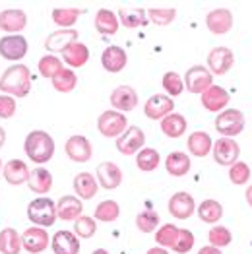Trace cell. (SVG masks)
<instances>
[{
    "mask_svg": "<svg viewBox=\"0 0 252 254\" xmlns=\"http://www.w3.org/2000/svg\"><path fill=\"white\" fill-rule=\"evenodd\" d=\"M0 91L10 97H27L31 91V72L25 64H12L0 76Z\"/></svg>",
    "mask_w": 252,
    "mask_h": 254,
    "instance_id": "obj_1",
    "label": "cell"
},
{
    "mask_svg": "<svg viewBox=\"0 0 252 254\" xmlns=\"http://www.w3.org/2000/svg\"><path fill=\"white\" fill-rule=\"evenodd\" d=\"M23 149H25V155L37 163L43 165L47 161L53 159L55 155V140L49 132L45 130H31L27 136H25V142H23Z\"/></svg>",
    "mask_w": 252,
    "mask_h": 254,
    "instance_id": "obj_2",
    "label": "cell"
},
{
    "mask_svg": "<svg viewBox=\"0 0 252 254\" xmlns=\"http://www.w3.org/2000/svg\"><path fill=\"white\" fill-rule=\"evenodd\" d=\"M27 217L37 227H53L57 221V204L47 196L35 198L27 204Z\"/></svg>",
    "mask_w": 252,
    "mask_h": 254,
    "instance_id": "obj_3",
    "label": "cell"
},
{
    "mask_svg": "<svg viewBox=\"0 0 252 254\" xmlns=\"http://www.w3.org/2000/svg\"><path fill=\"white\" fill-rule=\"evenodd\" d=\"M245 128V115L239 109H225L215 119V130L223 134V138H235Z\"/></svg>",
    "mask_w": 252,
    "mask_h": 254,
    "instance_id": "obj_4",
    "label": "cell"
},
{
    "mask_svg": "<svg viewBox=\"0 0 252 254\" xmlns=\"http://www.w3.org/2000/svg\"><path fill=\"white\" fill-rule=\"evenodd\" d=\"M126 128H128V119L125 117V113L119 111H105L97 119V130L105 138H119Z\"/></svg>",
    "mask_w": 252,
    "mask_h": 254,
    "instance_id": "obj_5",
    "label": "cell"
},
{
    "mask_svg": "<svg viewBox=\"0 0 252 254\" xmlns=\"http://www.w3.org/2000/svg\"><path fill=\"white\" fill-rule=\"evenodd\" d=\"M183 82H185V87L189 89L190 93L202 95L210 85H213V74H211L206 66L196 64V66H192V68L187 70Z\"/></svg>",
    "mask_w": 252,
    "mask_h": 254,
    "instance_id": "obj_6",
    "label": "cell"
},
{
    "mask_svg": "<svg viewBox=\"0 0 252 254\" xmlns=\"http://www.w3.org/2000/svg\"><path fill=\"white\" fill-rule=\"evenodd\" d=\"M27 39L23 35H4L0 37V57L12 63H20L21 59L27 55Z\"/></svg>",
    "mask_w": 252,
    "mask_h": 254,
    "instance_id": "obj_7",
    "label": "cell"
},
{
    "mask_svg": "<svg viewBox=\"0 0 252 254\" xmlns=\"http://www.w3.org/2000/svg\"><path fill=\"white\" fill-rule=\"evenodd\" d=\"M211 153H213V159H215L217 165L231 167V165H235L239 161L241 148H239V144L233 138H219L211 146Z\"/></svg>",
    "mask_w": 252,
    "mask_h": 254,
    "instance_id": "obj_8",
    "label": "cell"
},
{
    "mask_svg": "<svg viewBox=\"0 0 252 254\" xmlns=\"http://www.w3.org/2000/svg\"><path fill=\"white\" fill-rule=\"evenodd\" d=\"M146 144V134L140 127H128L117 138V149L123 153V155H134L138 153L140 149H144Z\"/></svg>",
    "mask_w": 252,
    "mask_h": 254,
    "instance_id": "obj_9",
    "label": "cell"
},
{
    "mask_svg": "<svg viewBox=\"0 0 252 254\" xmlns=\"http://www.w3.org/2000/svg\"><path fill=\"white\" fill-rule=\"evenodd\" d=\"M51 245V237L43 227H29L21 233V249L29 254H41Z\"/></svg>",
    "mask_w": 252,
    "mask_h": 254,
    "instance_id": "obj_10",
    "label": "cell"
},
{
    "mask_svg": "<svg viewBox=\"0 0 252 254\" xmlns=\"http://www.w3.org/2000/svg\"><path fill=\"white\" fill-rule=\"evenodd\" d=\"M64 151L66 155L76 161V163H87L93 155V148L89 144V140L82 136V134H76V136H70L66 140V146H64Z\"/></svg>",
    "mask_w": 252,
    "mask_h": 254,
    "instance_id": "obj_11",
    "label": "cell"
},
{
    "mask_svg": "<svg viewBox=\"0 0 252 254\" xmlns=\"http://www.w3.org/2000/svg\"><path fill=\"white\" fill-rule=\"evenodd\" d=\"M233 64H235V55L227 47H215L208 55V70L211 74L223 76V74H227L231 70Z\"/></svg>",
    "mask_w": 252,
    "mask_h": 254,
    "instance_id": "obj_12",
    "label": "cell"
},
{
    "mask_svg": "<svg viewBox=\"0 0 252 254\" xmlns=\"http://www.w3.org/2000/svg\"><path fill=\"white\" fill-rule=\"evenodd\" d=\"M27 25V14L20 8H8L0 12V29L8 35H20Z\"/></svg>",
    "mask_w": 252,
    "mask_h": 254,
    "instance_id": "obj_13",
    "label": "cell"
},
{
    "mask_svg": "<svg viewBox=\"0 0 252 254\" xmlns=\"http://www.w3.org/2000/svg\"><path fill=\"white\" fill-rule=\"evenodd\" d=\"M173 109H175V103H173V99L169 95L155 93V95H151L146 101L144 113H146L147 119H151V121H161V119H165L167 115L173 113Z\"/></svg>",
    "mask_w": 252,
    "mask_h": 254,
    "instance_id": "obj_14",
    "label": "cell"
},
{
    "mask_svg": "<svg viewBox=\"0 0 252 254\" xmlns=\"http://www.w3.org/2000/svg\"><path fill=\"white\" fill-rule=\"evenodd\" d=\"M111 105L115 107V111H119V113L134 111L136 105H138V93H136V89L130 87V85H119L111 93Z\"/></svg>",
    "mask_w": 252,
    "mask_h": 254,
    "instance_id": "obj_15",
    "label": "cell"
},
{
    "mask_svg": "<svg viewBox=\"0 0 252 254\" xmlns=\"http://www.w3.org/2000/svg\"><path fill=\"white\" fill-rule=\"evenodd\" d=\"M229 105V93L221 85H210L202 93V107L210 113H221Z\"/></svg>",
    "mask_w": 252,
    "mask_h": 254,
    "instance_id": "obj_16",
    "label": "cell"
},
{
    "mask_svg": "<svg viewBox=\"0 0 252 254\" xmlns=\"http://www.w3.org/2000/svg\"><path fill=\"white\" fill-rule=\"evenodd\" d=\"M196 212V202L189 192H177L169 200V213L177 219H189Z\"/></svg>",
    "mask_w": 252,
    "mask_h": 254,
    "instance_id": "obj_17",
    "label": "cell"
},
{
    "mask_svg": "<svg viewBox=\"0 0 252 254\" xmlns=\"http://www.w3.org/2000/svg\"><path fill=\"white\" fill-rule=\"evenodd\" d=\"M123 183V171L117 163L105 161L101 165H97V185L103 187L107 190H115L119 189Z\"/></svg>",
    "mask_w": 252,
    "mask_h": 254,
    "instance_id": "obj_18",
    "label": "cell"
},
{
    "mask_svg": "<svg viewBox=\"0 0 252 254\" xmlns=\"http://www.w3.org/2000/svg\"><path fill=\"white\" fill-rule=\"evenodd\" d=\"M206 25L211 33L215 35H225L229 29L233 27V14L231 10L227 8H217V10H211L206 16Z\"/></svg>",
    "mask_w": 252,
    "mask_h": 254,
    "instance_id": "obj_19",
    "label": "cell"
},
{
    "mask_svg": "<svg viewBox=\"0 0 252 254\" xmlns=\"http://www.w3.org/2000/svg\"><path fill=\"white\" fill-rule=\"evenodd\" d=\"M78 41V31L76 29H59L53 31L45 39V49L49 53H64L72 43Z\"/></svg>",
    "mask_w": 252,
    "mask_h": 254,
    "instance_id": "obj_20",
    "label": "cell"
},
{
    "mask_svg": "<svg viewBox=\"0 0 252 254\" xmlns=\"http://www.w3.org/2000/svg\"><path fill=\"white\" fill-rule=\"evenodd\" d=\"M51 247L55 254H78L80 241L72 231H57L51 239Z\"/></svg>",
    "mask_w": 252,
    "mask_h": 254,
    "instance_id": "obj_21",
    "label": "cell"
},
{
    "mask_svg": "<svg viewBox=\"0 0 252 254\" xmlns=\"http://www.w3.org/2000/svg\"><path fill=\"white\" fill-rule=\"evenodd\" d=\"M126 63H128V57H126L125 49H121L117 45L107 47L101 55V64L109 74H119L126 66Z\"/></svg>",
    "mask_w": 252,
    "mask_h": 254,
    "instance_id": "obj_22",
    "label": "cell"
},
{
    "mask_svg": "<svg viewBox=\"0 0 252 254\" xmlns=\"http://www.w3.org/2000/svg\"><path fill=\"white\" fill-rule=\"evenodd\" d=\"M84 212L82 200L76 196H63L57 202V217H61L63 221H76Z\"/></svg>",
    "mask_w": 252,
    "mask_h": 254,
    "instance_id": "obj_23",
    "label": "cell"
},
{
    "mask_svg": "<svg viewBox=\"0 0 252 254\" xmlns=\"http://www.w3.org/2000/svg\"><path fill=\"white\" fill-rule=\"evenodd\" d=\"M4 179L8 185L12 187H20V185H27V179H29V167L21 161V159H10L6 165H4Z\"/></svg>",
    "mask_w": 252,
    "mask_h": 254,
    "instance_id": "obj_24",
    "label": "cell"
},
{
    "mask_svg": "<svg viewBox=\"0 0 252 254\" xmlns=\"http://www.w3.org/2000/svg\"><path fill=\"white\" fill-rule=\"evenodd\" d=\"M27 187H29V190L35 192V194H47L53 189V175H51V171H47L45 167H35L33 171H29Z\"/></svg>",
    "mask_w": 252,
    "mask_h": 254,
    "instance_id": "obj_25",
    "label": "cell"
},
{
    "mask_svg": "<svg viewBox=\"0 0 252 254\" xmlns=\"http://www.w3.org/2000/svg\"><path fill=\"white\" fill-rule=\"evenodd\" d=\"M63 59L70 68H82V66L89 61V49L85 47L84 43L76 41L64 51Z\"/></svg>",
    "mask_w": 252,
    "mask_h": 254,
    "instance_id": "obj_26",
    "label": "cell"
},
{
    "mask_svg": "<svg viewBox=\"0 0 252 254\" xmlns=\"http://www.w3.org/2000/svg\"><path fill=\"white\" fill-rule=\"evenodd\" d=\"M97 189H99L97 179L91 173H78L74 177V190L80 198H84V200L93 198L97 194Z\"/></svg>",
    "mask_w": 252,
    "mask_h": 254,
    "instance_id": "obj_27",
    "label": "cell"
},
{
    "mask_svg": "<svg viewBox=\"0 0 252 254\" xmlns=\"http://www.w3.org/2000/svg\"><path fill=\"white\" fill-rule=\"evenodd\" d=\"M187 127H189V121L179 113H171L165 119H161V130L169 138H181L187 132Z\"/></svg>",
    "mask_w": 252,
    "mask_h": 254,
    "instance_id": "obj_28",
    "label": "cell"
},
{
    "mask_svg": "<svg viewBox=\"0 0 252 254\" xmlns=\"http://www.w3.org/2000/svg\"><path fill=\"white\" fill-rule=\"evenodd\" d=\"M119 27H121V23H119V18H117L115 12L105 10V8L97 10V14H95V29L101 35H115L119 31Z\"/></svg>",
    "mask_w": 252,
    "mask_h": 254,
    "instance_id": "obj_29",
    "label": "cell"
},
{
    "mask_svg": "<svg viewBox=\"0 0 252 254\" xmlns=\"http://www.w3.org/2000/svg\"><path fill=\"white\" fill-rule=\"evenodd\" d=\"M165 169L171 177H185L190 171V157L183 151H173L165 159Z\"/></svg>",
    "mask_w": 252,
    "mask_h": 254,
    "instance_id": "obj_30",
    "label": "cell"
},
{
    "mask_svg": "<svg viewBox=\"0 0 252 254\" xmlns=\"http://www.w3.org/2000/svg\"><path fill=\"white\" fill-rule=\"evenodd\" d=\"M117 18H119V23H123L128 29L147 25V14L142 8H121Z\"/></svg>",
    "mask_w": 252,
    "mask_h": 254,
    "instance_id": "obj_31",
    "label": "cell"
},
{
    "mask_svg": "<svg viewBox=\"0 0 252 254\" xmlns=\"http://www.w3.org/2000/svg\"><path fill=\"white\" fill-rule=\"evenodd\" d=\"M211 146H213V142H211L210 134L204 130L202 132L198 130L189 136V151L196 157H206L211 151Z\"/></svg>",
    "mask_w": 252,
    "mask_h": 254,
    "instance_id": "obj_32",
    "label": "cell"
},
{
    "mask_svg": "<svg viewBox=\"0 0 252 254\" xmlns=\"http://www.w3.org/2000/svg\"><path fill=\"white\" fill-rule=\"evenodd\" d=\"M21 235L14 227H6L0 231V253L2 254H20Z\"/></svg>",
    "mask_w": 252,
    "mask_h": 254,
    "instance_id": "obj_33",
    "label": "cell"
},
{
    "mask_svg": "<svg viewBox=\"0 0 252 254\" xmlns=\"http://www.w3.org/2000/svg\"><path fill=\"white\" fill-rule=\"evenodd\" d=\"M53 87L57 89V91H61V93H70L76 85H78V76H76V72L72 70V68H63L59 74H55L53 76Z\"/></svg>",
    "mask_w": 252,
    "mask_h": 254,
    "instance_id": "obj_34",
    "label": "cell"
},
{
    "mask_svg": "<svg viewBox=\"0 0 252 254\" xmlns=\"http://www.w3.org/2000/svg\"><path fill=\"white\" fill-rule=\"evenodd\" d=\"M196 213L204 223H217L221 219V215H223V206L217 200H204L198 206Z\"/></svg>",
    "mask_w": 252,
    "mask_h": 254,
    "instance_id": "obj_35",
    "label": "cell"
},
{
    "mask_svg": "<svg viewBox=\"0 0 252 254\" xmlns=\"http://www.w3.org/2000/svg\"><path fill=\"white\" fill-rule=\"evenodd\" d=\"M80 14H82V10H78V8H55L51 18L61 29H72V25L78 21Z\"/></svg>",
    "mask_w": 252,
    "mask_h": 254,
    "instance_id": "obj_36",
    "label": "cell"
},
{
    "mask_svg": "<svg viewBox=\"0 0 252 254\" xmlns=\"http://www.w3.org/2000/svg\"><path fill=\"white\" fill-rule=\"evenodd\" d=\"M159 161H161V155H159V151L153 148H144L140 149V153L136 155V165H138V169L140 171H155L159 167Z\"/></svg>",
    "mask_w": 252,
    "mask_h": 254,
    "instance_id": "obj_37",
    "label": "cell"
},
{
    "mask_svg": "<svg viewBox=\"0 0 252 254\" xmlns=\"http://www.w3.org/2000/svg\"><path fill=\"white\" fill-rule=\"evenodd\" d=\"M119 215H121V206H119V202H115V200H103V202L95 208V212H93V217H95L97 221H105V223L117 221Z\"/></svg>",
    "mask_w": 252,
    "mask_h": 254,
    "instance_id": "obj_38",
    "label": "cell"
},
{
    "mask_svg": "<svg viewBox=\"0 0 252 254\" xmlns=\"http://www.w3.org/2000/svg\"><path fill=\"white\" fill-rule=\"evenodd\" d=\"M177 235H179V227L173 225V223H165L155 231V243L161 249H173V245L177 241Z\"/></svg>",
    "mask_w": 252,
    "mask_h": 254,
    "instance_id": "obj_39",
    "label": "cell"
},
{
    "mask_svg": "<svg viewBox=\"0 0 252 254\" xmlns=\"http://www.w3.org/2000/svg\"><path fill=\"white\" fill-rule=\"evenodd\" d=\"M157 225H159V213L153 210H144L136 215V227L142 233H153Z\"/></svg>",
    "mask_w": 252,
    "mask_h": 254,
    "instance_id": "obj_40",
    "label": "cell"
},
{
    "mask_svg": "<svg viewBox=\"0 0 252 254\" xmlns=\"http://www.w3.org/2000/svg\"><path fill=\"white\" fill-rule=\"evenodd\" d=\"M37 68H39V74H41L43 78H51V80H53V76L59 74L64 66H63V61H61L59 57L47 55V57H43L41 61H39Z\"/></svg>",
    "mask_w": 252,
    "mask_h": 254,
    "instance_id": "obj_41",
    "label": "cell"
},
{
    "mask_svg": "<svg viewBox=\"0 0 252 254\" xmlns=\"http://www.w3.org/2000/svg\"><path fill=\"white\" fill-rule=\"evenodd\" d=\"M97 231V223L93 217L89 215H80L74 223V235L80 237V239H91Z\"/></svg>",
    "mask_w": 252,
    "mask_h": 254,
    "instance_id": "obj_42",
    "label": "cell"
},
{
    "mask_svg": "<svg viewBox=\"0 0 252 254\" xmlns=\"http://www.w3.org/2000/svg\"><path fill=\"white\" fill-rule=\"evenodd\" d=\"M161 84H163V89L167 91V95L171 99L177 97V95H181V93L185 91V82H183V78H181L177 72H167V74L163 76Z\"/></svg>",
    "mask_w": 252,
    "mask_h": 254,
    "instance_id": "obj_43",
    "label": "cell"
},
{
    "mask_svg": "<svg viewBox=\"0 0 252 254\" xmlns=\"http://www.w3.org/2000/svg\"><path fill=\"white\" fill-rule=\"evenodd\" d=\"M208 241L211 243L210 247H215V249H223V247L231 245L233 235H231V231H229L227 227H223V225H217V227H211V229H210V233H208Z\"/></svg>",
    "mask_w": 252,
    "mask_h": 254,
    "instance_id": "obj_44",
    "label": "cell"
},
{
    "mask_svg": "<svg viewBox=\"0 0 252 254\" xmlns=\"http://www.w3.org/2000/svg\"><path fill=\"white\" fill-rule=\"evenodd\" d=\"M177 18V10L175 8H151L147 10V20L153 21L155 25H169L171 21Z\"/></svg>",
    "mask_w": 252,
    "mask_h": 254,
    "instance_id": "obj_45",
    "label": "cell"
},
{
    "mask_svg": "<svg viewBox=\"0 0 252 254\" xmlns=\"http://www.w3.org/2000/svg\"><path fill=\"white\" fill-rule=\"evenodd\" d=\"M194 247V235L189 229H179V235H177V241L173 245V251L177 254H187L192 251Z\"/></svg>",
    "mask_w": 252,
    "mask_h": 254,
    "instance_id": "obj_46",
    "label": "cell"
},
{
    "mask_svg": "<svg viewBox=\"0 0 252 254\" xmlns=\"http://www.w3.org/2000/svg\"><path fill=\"white\" fill-rule=\"evenodd\" d=\"M229 179H231L233 185H245V183H249V179H251V167L247 163H243V161H237L235 165L229 167Z\"/></svg>",
    "mask_w": 252,
    "mask_h": 254,
    "instance_id": "obj_47",
    "label": "cell"
},
{
    "mask_svg": "<svg viewBox=\"0 0 252 254\" xmlns=\"http://www.w3.org/2000/svg\"><path fill=\"white\" fill-rule=\"evenodd\" d=\"M16 99L10 97V95H0V119H12L16 115Z\"/></svg>",
    "mask_w": 252,
    "mask_h": 254,
    "instance_id": "obj_48",
    "label": "cell"
},
{
    "mask_svg": "<svg viewBox=\"0 0 252 254\" xmlns=\"http://www.w3.org/2000/svg\"><path fill=\"white\" fill-rule=\"evenodd\" d=\"M198 254H221V249H215V247H202Z\"/></svg>",
    "mask_w": 252,
    "mask_h": 254,
    "instance_id": "obj_49",
    "label": "cell"
},
{
    "mask_svg": "<svg viewBox=\"0 0 252 254\" xmlns=\"http://www.w3.org/2000/svg\"><path fill=\"white\" fill-rule=\"evenodd\" d=\"M146 254H169L167 249H161V247H153V249H149Z\"/></svg>",
    "mask_w": 252,
    "mask_h": 254,
    "instance_id": "obj_50",
    "label": "cell"
},
{
    "mask_svg": "<svg viewBox=\"0 0 252 254\" xmlns=\"http://www.w3.org/2000/svg\"><path fill=\"white\" fill-rule=\"evenodd\" d=\"M6 144V130L4 128H0V148Z\"/></svg>",
    "mask_w": 252,
    "mask_h": 254,
    "instance_id": "obj_51",
    "label": "cell"
},
{
    "mask_svg": "<svg viewBox=\"0 0 252 254\" xmlns=\"http://www.w3.org/2000/svg\"><path fill=\"white\" fill-rule=\"evenodd\" d=\"M247 202H249V206L252 208V185L249 187V190H247Z\"/></svg>",
    "mask_w": 252,
    "mask_h": 254,
    "instance_id": "obj_52",
    "label": "cell"
},
{
    "mask_svg": "<svg viewBox=\"0 0 252 254\" xmlns=\"http://www.w3.org/2000/svg\"><path fill=\"white\" fill-rule=\"evenodd\" d=\"M91 254H109V253H107L105 249H97V251H93Z\"/></svg>",
    "mask_w": 252,
    "mask_h": 254,
    "instance_id": "obj_53",
    "label": "cell"
},
{
    "mask_svg": "<svg viewBox=\"0 0 252 254\" xmlns=\"http://www.w3.org/2000/svg\"><path fill=\"white\" fill-rule=\"evenodd\" d=\"M0 169H2V159H0Z\"/></svg>",
    "mask_w": 252,
    "mask_h": 254,
    "instance_id": "obj_54",
    "label": "cell"
}]
</instances>
